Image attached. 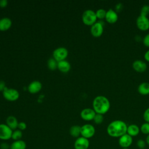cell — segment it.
Returning <instances> with one entry per match:
<instances>
[{
	"instance_id": "obj_1",
	"label": "cell",
	"mask_w": 149,
	"mask_h": 149,
	"mask_svg": "<svg viewBox=\"0 0 149 149\" xmlns=\"http://www.w3.org/2000/svg\"><path fill=\"white\" fill-rule=\"evenodd\" d=\"M127 126L121 120H115L111 122L107 126L108 134L112 137H120L127 133Z\"/></svg>"
},
{
	"instance_id": "obj_2",
	"label": "cell",
	"mask_w": 149,
	"mask_h": 149,
	"mask_svg": "<svg viewBox=\"0 0 149 149\" xmlns=\"http://www.w3.org/2000/svg\"><path fill=\"white\" fill-rule=\"evenodd\" d=\"M93 107L96 113L104 115L109 111L110 102L106 97L98 95L93 100Z\"/></svg>"
},
{
	"instance_id": "obj_3",
	"label": "cell",
	"mask_w": 149,
	"mask_h": 149,
	"mask_svg": "<svg viewBox=\"0 0 149 149\" xmlns=\"http://www.w3.org/2000/svg\"><path fill=\"white\" fill-rule=\"evenodd\" d=\"M82 21L84 24L87 26H92L97 22V16L95 12L91 9L86 10L82 14Z\"/></svg>"
},
{
	"instance_id": "obj_4",
	"label": "cell",
	"mask_w": 149,
	"mask_h": 149,
	"mask_svg": "<svg viewBox=\"0 0 149 149\" xmlns=\"http://www.w3.org/2000/svg\"><path fill=\"white\" fill-rule=\"evenodd\" d=\"M3 97L10 101L17 100L19 97V93L17 90L13 88L6 87L2 91Z\"/></svg>"
},
{
	"instance_id": "obj_5",
	"label": "cell",
	"mask_w": 149,
	"mask_h": 149,
	"mask_svg": "<svg viewBox=\"0 0 149 149\" xmlns=\"http://www.w3.org/2000/svg\"><path fill=\"white\" fill-rule=\"evenodd\" d=\"M95 129L94 126L91 124H85L81 126V136L89 139L94 136Z\"/></svg>"
},
{
	"instance_id": "obj_6",
	"label": "cell",
	"mask_w": 149,
	"mask_h": 149,
	"mask_svg": "<svg viewBox=\"0 0 149 149\" xmlns=\"http://www.w3.org/2000/svg\"><path fill=\"white\" fill-rule=\"evenodd\" d=\"M53 58L58 62L65 60L68 55V50L63 47H58L53 51Z\"/></svg>"
},
{
	"instance_id": "obj_7",
	"label": "cell",
	"mask_w": 149,
	"mask_h": 149,
	"mask_svg": "<svg viewBox=\"0 0 149 149\" xmlns=\"http://www.w3.org/2000/svg\"><path fill=\"white\" fill-rule=\"evenodd\" d=\"M13 130L4 123L0 124V140L6 141L11 139Z\"/></svg>"
},
{
	"instance_id": "obj_8",
	"label": "cell",
	"mask_w": 149,
	"mask_h": 149,
	"mask_svg": "<svg viewBox=\"0 0 149 149\" xmlns=\"http://www.w3.org/2000/svg\"><path fill=\"white\" fill-rule=\"evenodd\" d=\"M136 25L138 29L141 31H146L149 29V19L147 16L140 15L136 19Z\"/></svg>"
},
{
	"instance_id": "obj_9",
	"label": "cell",
	"mask_w": 149,
	"mask_h": 149,
	"mask_svg": "<svg viewBox=\"0 0 149 149\" xmlns=\"http://www.w3.org/2000/svg\"><path fill=\"white\" fill-rule=\"evenodd\" d=\"M90 146L88 139L80 136L77 138L74 143V149H88Z\"/></svg>"
},
{
	"instance_id": "obj_10",
	"label": "cell",
	"mask_w": 149,
	"mask_h": 149,
	"mask_svg": "<svg viewBox=\"0 0 149 149\" xmlns=\"http://www.w3.org/2000/svg\"><path fill=\"white\" fill-rule=\"evenodd\" d=\"M104 31V27L102 24L100 22H95L93 24L90 29V32L92 36L95 37H100Z\"/></svg>"
},
{
	"instance_id": "obj_11",
	"label": "cell",
	"mask_w": 149,
	"mask_h": 149,
	"mask_svg": "<svg viewBox=\"0 0 149 149\" xmlns=\"http://www.w3.org/2000/svg\"><path fill=\"white\" fill-rule=\"evenodd\" d=\"M133 143V138L132 136L126 133L119 138L118 143L120 147L129 148Z\"/></svg>"
},
{
	"instance_id": "obj_12",
	"label": "cell",
	"mask_w": 149,
	"mask_h": 149,
	"mask_svg": "<svg viewBox=\"0 0 149 149\" xmlns=\"http://www.w3.org/2000/svg\"><path fill=\"white\" fill-rule=\"evenodd\" d=\"M96 113L93 109L86 108L83 109L80 112L81 118L86 121L93 120Z\"/></svg>"
},
{
	"instance_id": "obj_13",
	"label": "cell",
	"mask_w": 149,
	"mask_h": 149,
	"mask_svg": "<svg viewBox=\"0 0 149 149\" xmlns=\"http://www.w3.org/2000/svg\"><path fill=\"white\" fill-rule=\"evenodd\" d=\"M105 19L108 23L113 24L117 22L118 19V15L114 10L109 9L107 11Z\"/></svg>"
},
{
	"instance_id": "obj_14",
	"label": "cell",
	"mask_w": 149,
	"mask_h": 149,
	"mask_svg": "<svg viewBox=\"0 0 149 149\" xmlns=\"http://www.w3.org/2000/svg\"><path fill=\"white\" fill-rule=\"evenodd\" d=\"M133 69L137 72H144L147 69V64L141 60H136L132 63Z\"/></svg>"
},
{
	"instance_id": "obj_15",
	"label": "cell",
	"mask_w": 149,
	"mask_h": 149,
	"mask_svg": "<svg viewBox=\"0 0 149 149\" xmlns=\"http://www.w3.org/2000/svg\"><path fill=\"white\" fill-rule=\"evenodd\" d=\"M42 88L41 83L38 80L31 81L28 86V90L31 94H36L39 92Z\"/></svg>"
},
{
	"instance_id": "obj_16",
	"label": "cell",
	"mask_w": 149,
	"mask_h": 149,
	"mask_svg": "<svg viewBox=\"0 0 149 149\" xmlns=\"http://www.w3.org/2000/svg\"><path fill=\"white\" fill-rule=\"evenodd\" d=\"M12 24V22L9 17H2L0 19V30L6 31L9 29Z\"/></svg>"
},
{
	"instance_id": "obj_17",
	"label": "cell",
	"mask_w": 149,
	"mask_h": 149,
	"mask_svg": "<svg viewBox=\"0 0 149 149\" xmlns=\"http://www.w3.org/2000/svg\"><path fill=\"white\" fill-rule=\"evenodd\" d=\"M18 121L14 116H9L6 119V124L12 130H15L17 128Z\"/></svg>"
},
{
	"instance_id": "obj_18",
	"label": "cell",
	"mask_w": 149,
	"mask_h": 149,
	"mask_svg": "<svg viewBox=\"0 0 149 149\" xmlns=\"http://www.w3.org/2000/svg\"><path fill=\"white\" fill-rule=\"evenodd\" d=\"M140 128L139 127L135 124H131L127 126V134L130 135L132 137L137 136L140 133Z\"/></svg>"
},
{
	"instance_id": "obj_19",
	"label": "cell",
	"mask_w": 149,
	"mask_h": 149,
	"mask_svg": "<svg viewBox=\"0 0 149 149\" xmlns=\"http://www.w3.org/2000/svg\"><path fill=\"white\" fill-rule=\"evenodd\" d=\"M57 68L61 72L63 73H66L69 72L70 69V64L68 61L66 60H63L58 62Z\"/></svg>"
},
{
	"instance_id": "obj_20",
	"label": "cell",
	"mask_w": 149,
	"mask_h": 149,
	"mask_svg": "<svg viewBox=\"0 0 149 149\" xmlns=\"http://www.w3.org/2000/svg\"><path fill=\"white\" fill-rule=\"evenodd\" d=\"M138 92L143 95L149 94V83L143 82L140 83L137 88Z\"/></svg>"
},
{
	"instance_id": "obj_21",
	"label": "cell",
	"mask_w": 149,
	"mask_h": 149,
	"mask_svg": "<svg viewBox=\"0 0 149 149\" xmlns=\"http://www.w3.org/2000/svg\"><path fill=\"white\" fill-rule=\"evenodd\" d=\"M26 143L23 140L13 141L10 145V149H26Z\"/></svg>"
},
{
	"instance_id": "obj_22",
	"label": "cell",
	"mask_w": 149,
	"mask_h": 149,
	"mask_svg": "<svg viewBox=\"0 0 149 149\" xmlns=\"http://www.w3.org/2000/svg\"><path fill=\"white\" fill-rule=\"evenodd\" d=\"M69 133L72 137L78 138L81 135V126L79 125H73L71 126L69 130Z\"/></svg>"
},
{
	"instance_id": "obj_23",
	"label": "cell",
	"mask_w": 149,
	"mask_h": 149,
	"mask_svg": "<svg viewBox=\"0 0 149 149\" xmlns=\"http://www.w3.org/2000/svg\"><path fill=\"white\" fill-rule=\"evenodd\" d=\"M47 66L50 70H54L58 67V62L54 58H49L47 61Z\"/></svg>"
},
{
	"instance_id": "obj_24",
	"label": "cell",
	"mask_w": 149,
	"mask_h": 149,
	"mask_svg": "<svg viewBox=\"0 0 149 149\" xmlns=\"http://www.w3.org/2000/svg\"><path fill=\"white\" fill-rule=\"evenodd\" d=\"M22 136H23L22 131L19 129H16L13 131L11 139H12L14 141L19 140H21Z\"/></svg>"
},
{
	"instance_id": "obj_25",
	"label": "cell",
	"mask_w": 149,
	"mask_h": 149,
	"mask_svg": "<svg viewBox=\"0 0 149 149\" xmlns=\"http://www.w3.org/2000/svg\"><path fill=\"white\" fill-rule=\"evenodd\" d=\"M141 132L144 134H149V123L145 122L143 123L140 128Z\"/></svg>"
},
{
	"instance_id": "obj_26",
	"label": "cell",
	"mask_w": 149,
	"mask_h": 149,
	"mask_svg": "<svg viewBox=\"0 0 149 149\" xmlns=\"http://www.w3.org/2000/svg\"><path fill=\"white\" fill-rule=\"evenodd\" d=\"M106 13H107V11L104 9H99L95 12L97 17L100 19H102L105 18Z\"/></svg>"
},
{
	"instance_id": "obj_27",
	"label": "cell",
	"mask_w": 149,
	"mask_h": 149,
	"mask_svg": "<svg viewBox=\"0 0 149 149\" xmlns=\"http://www.w3.org/2000/svg\"><path fill=\"white\" fill-rule=\"evenodd\" d=\"M93 120H94V123L97 124V125H100V124L102 123L103 120H104L103 115L99 114V113H96L95 116H94V118Z\"/></svg>"
},
{
	"instance_id": "obj_28",
	"label": "cell",
	"mask_w": 149,
	"mask_h": 149,
	"mask_svg": "<svg viewBox=\"0 0 149 149\" xmlns=\"http://www.w3.org/2000/svg\"><path fill=\"white\" fill-rule=\"evenodd\" d=\"M148 14H149V5H145L141 8L140 10V15L143 16H147Z\"/></svg>"
},
{
	"instance_id": "obj_29",
	"label": "cell",
	"mask_w": 149,
	"mask_h": 149,
	"mask_svg": "<svg viewBox=\"0 0 149 149\" xmlns=\"http://www.w3.org/2000/svg\"><path fill=\"white\" fill-rule=\"evenodd\" d=\"M146 146V141L140 139L137 141V146L140 149H144Z\"/></svg>"
},
{
	"instance_id": "obj_30",
	"label": "cell",
	"mask_w": 149,
	"mask_h": 149,
	"mask_svg": "<svg viewBox=\"0 0 149 149\" xmlns=\"http://www.w3.org/2000/svg\"><path fill=\"white\" fill-rule=\"evenodd\" d=\"M143 119L146 121V122L149 123V108L146 109L143 113Z\"/></svg>"
},
{
	"instance_id": "obj_31",
	"label": "cell",
	"mask_w": 149,
	"mask_h": 149,
	"mask_svg": "<svg viewBox=\"0 0 149 149\" xmlns=\"http://www.w3.org/2000/svg\"><path fill=\"white\" fill-rule=\"evenodd\" d=\"M27 127V125L25 122H19L18 123V126H17V128L18 129L20 130H24L26 129Z\"/></svg>"
},
{
	"instance_id": "obj_32",
	"label": "cell",
	"mask_w": 149,
	"mask_h": 149,
	"mask_svg": "<svg viewBox=\"0 0 149 149\" xmlns=\"http://www.w3.org/2000/svg\"><path fill=\"white\" fill-rule=\"evenodd\" d=\"M143 44L147 47H149V33L146 34L143 40Z\"/></svg>"
},
{
	"instance_id": "obj_33",
	"label": "cell",
	"mask_w": 149,
	"mask_h": 149,
	"mask_svg": "<svg viewBox=\"0 0 149 149\" xmlns=\"http://www.w3.org/2000/svg\"><path fill=\"white\" fill-rule=\"evenodd\" d=\"M0 148L1 149H10V145L6 142H2L0 144Z\"/></svg>"
},
{
	"instance_id": "obj_34",
	"label": "cell",
	"mask_w": 149,
	"mask_h": 149,
	"mask_svg": "<svg viewBox=\"0 0 149 149\" xmlns=\"http://www.w3.org/2000/svg\"><path fill=\"white\" fill-rule=\"evenodd\" d=\"M8 5L7 0H0V6L2 8L5 7Z\"/></svg>"
},
{
	"instance_id": "obj_35",
	"label": "cell",
	"mask_w": 149,
	"mask_h": 149,
	"mask_svg": "<svg viewBox=\"0 0 149 149\" xmlns=\"http://www.w3.org/2000/svg\"><path fill=\"white\" fill-rule=\"evenodd\" d=\"M6 87L5 86V83L3 81H0V91H3Z\"/></svg>"
},
{
	"instance_id": "obj_36",
	"label": "cell",
	"mask_w": 149,
	"mask_h": 149,
	"mask_svg": "<svg viewBox=\"0 0 149 149\" xmlns=\"http://www.w3.org/2000/svg\"><path fill=\"white\" fill-rule=\"evenodd\" d=\"M144 59H146V61H147V62H149V49L147 50L145 54H144Z\"/></svg>"
},
{
	"instance_id": "obj_37",
	"label": "cell",
	"mask_w": 149,
	"mask_h": 149,
	"mask_svg": "<svg viewBox=\"0 0 149 149\" xmlns=\"http://www.w3.org/2000/svg\"><path fill=\"white\" fill-rule=\"evenodd\" d=\"M122 3H118L116 5V9L117 10H120V9H122L121 6H122Z\"/></svg>"
},
{
	"instance_id": "obj_38",
	"label": "cell",
	"mask_w": 149,
	"mask_h": 149,
	"mask_svg": "<svg viewBox=\"0 0 149 149\" xmlns=\"http://www.w3.org/2000/svg\"><path fill=\"white\" fill-rule=\"evenodd\" d=\"M146 143L148 145H149V134L147 135V137L146 139Z\"/></svg>"
},
{
	"instance_id": "obj_39",
	"label": "cell",
	"mask_w": 149,
	"mask_h": 149,
	"mask_svg": "<svg viewBox=\"0 0 149 149\" xmlns=\"http://www.w3.org/2000/svg\"><path fill=\"white\" fill-rule=\"evenodd\" d=\"M122 149H129V148H122Z\"/></svg>"
}]
</instances>
